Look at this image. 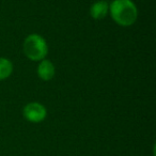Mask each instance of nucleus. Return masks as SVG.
I'll return each mask as SVG.
<instances>
[{"mask_svg":"<svg viewBox=\"0 0 156 156\" xmlns=\"http://www.w3.org/2000/svg\"><path fill=\"white\" fill-rule=\"evenodd\" d=\"M109 14L119 26L129 27L138 18V9L132 0H113L109 3Z\"/></svg>","mask_w":156,"mask_h":156,"instance_id":"obj_1","label":"nucleus"},{"mask_svg":"<svg viewBox=\"0 0 156 156\" xmlns=\"http://www.w3.org/2000/svg\"><path fill=\"white\" fill-rule=\"evenodd\" d=\"M24 54L31 61H41L46 58L48 54V45L42 35L32 33L24 41Z\"/></svg>","mask_w":156,"mask_h":156,"instance_id":"obj_2","label":"nucleus"},{"mask_svg":"<svg viewBox=\"0 0 156 156\" xmlns=\"http://www.w3.org/2000/svg\"><path fill=\"white\" fill-rule=\"evenodd\" d=\"M23 115L27 121L31 123H40L44 121L47 115V110L45 106L42 105L41 103L31 102L27 104L23 109Z\"/></svg>","mask_w":156,"mask_h":156,"instance_id":"obj_3","label":"nucleus"},{"mask_svg":"<svg viewBox=\"0 0 156 156\" xmlns=\"http://www.w3.org/2000/svg\"><path fill=\"white\" fill-rule=\"evenodd\" d=\"M37 72V76L41 78L42 80L48 81L54 78L55 74H56V69H55V65L51 61L47 60V59H43V60L40 61Z\"/></svg>","mask_w":156,"mask_h":156,"instance_id":"obj_4","label":"nucleus"},{"mask_svg":"<svg viewBox=\"0 0 156 156\" xmlns=\"http://www.w3.org/2000/svg\"><path fill=\"white\" fill-rule=\"evenodd\" d=\"M109 13V3L105 0H98L90 7V15L93 20H100Z\"/></svg>","mask_w":156,"mask_h":156,"instance_id":"obj_5","label":"nucleus"},{"mask_svg":"<svg viewBox=\"0 0 156 156\" xmlns=\"http://www.w3.org/2000/svg\"><path fill=\"white\" fill-rule=\"evenodd\" d=\"M13 72V64L7 58L0 57V80H5L11 76Z\"/></svg>","mask_w":156,"mask_h":156,"instance_id":"obj_6","label":"nucleus"}]
</instances>
